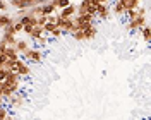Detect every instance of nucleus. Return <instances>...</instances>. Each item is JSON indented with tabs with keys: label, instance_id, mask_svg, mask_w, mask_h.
<instances>
[{
	"label": "nucleus",
	"instance_id": "f257e3e1",
	"mask_svg": "<svg viewBox=\"0 0 151 120\" xmlns=\"http://www.w3.org/2000/svg\"><path fill=\"white\" fill-rule=\"evenodd\" d=\"M19 58H21V60H28L31 64H40L41 58H43V52L38 50V48H28Z\"/></svg>",
	"mask_w": 151,
	"mask_h": 120
},
{
	"label": "nucleus",
	"instance_id": "f03ea898",
	"mask_svg": "<svg viewBox=\"0 0 151 120\" xmlns=\"http://www.w3.org/2000/svg\"><path fill=\"white\" fill-rule=\"evenodd\" d=\"M146 24H148V16H139V17L129 21L127 29L129 31H141V28H144Z\"/></svg>",
	"mask_w": 151,
	"mask_h": 120
},
{
	"label": "nucleus",
	"instance_id": "7ed1b4c3",
	"mask_svg": "<svg viewBox=\"0 0 151 120\" xmlns=\"http://www.w3.org/2000/svg\"><path fill=\"white\" fill-rule=\"evenodd\" d=\"M14 72L16 74H19L21 77H26V75H29L31 74V67H29L24 60H16V64H14Z\"/></svg>",
	"mask_w": 151,
	"mask_h": 120
},
{
	"label": "nucleus",
	"instance_id": "20e7f679",
	"mask_svg": "<svg viewBox=\"0 0 151 120\" xmlns=\"http://www.w3.org/2000/svg\"><path fill=\"white\" fill-rule=\"evenodd\" d=\"M110 12H112V10L108 9V5H106V4H100V5H96V16H94V17L108 19V17H110Z\"/></svg>",
	"mask_w": 151,
	"mask_h": 120
},
{
	"label": "nucleus",
	"instance_id": "39448f33",
	"mask_svg": "<svg viewBox=\"0 0 151 120\" xmlns=\"http://www.w3.org/2000/svg\"><path fill=\"white\" fill-rule=\"evenodd\" d=\"M76 9H77V7L70 4V5H67V7H64V9L60 10L58 16H60L62 19H70V17H74L76 16Z\"/></svg>",
	"mask_w": 151,
	"mask_h": 120
},
{
	"label": "nucleus",
	"instance_id": "423d86ee",
	"mask_svg": "<svg viewBox=\"0 0 151 120\" xmlns=\"http://www.w3.org/2000/svg\"><path fill=\"white\" fill-rule=\"evenodd\" d=\"M117 2H120L122 4L124 10L127 12V10H134L139 7V4H141V0H117Z\"/></svg>",
	"mask_w": 151,
	"mask_h": 120
},
{
	"label": "nucleus",
	"instance_id": "0eeeda50",
	"mask_svg": "<svg viewBox=\"0 0 151 120\" xmlns=\"http://www.w3.org/2000/svg\"><path fill=\"white\" fill-rule=\"evenodd\" d=\"M19 22L22 24V28L24 26H36V17L35 16H31V14H26V16H22V17L19 19Z\"/></svg>",
	"mask_w": 151,
	"mask_h": 120
},
{
	"label": "nucleus",
	"instance_id": "6e6552de",
	"mask_svg": "<svg viewBox=\"0 0 151 120\" xmlns=\"http://www.w3.org/2000/svg\"><path fill=\"white\" fill-rule=\"evenodd\" d=\"M5 101H9L12 106H21L22 103H24V96L21 94V93H16V94H12L9 100H5Z\"/></svg>",
	"mask_w": 151,
	"mask_h": 120
},
{
	"label": "nucleus",
	"instance_id": "1a4fd4ad",
	"mask_svg": "<svg viewBox=\"0 0 151 120\" xmlns=\"http://www.w3.org/2000/svg\"><path fill=\"white\" fill-rule=\"evenodd\" d=\"M2 41H4L7 46H14L16 43H17V38H16V34H12V33H4Z\"/></svg>",
	"mask_w": 151,
	"mask_h": 120
},
{
	"label": "nucleus",
	"instance_id": "9d476101",
	"mask_svg": "<svg viewBox=\"0 0 151 120\" xmlns=\"http://www.w3.org/2000/svg\"><path fill=\"white\" fill-rule=\"evenodd\" d=\"M83 33H84V40H93V38L98 34V28H96L94 24H91V26H89V28H86Z\"/></svg>",
	"mask_w": 151,
	"mask_h": 120
},
{
	"label": "nucleus",
	"instance_id": "9b49d317",
	"mask_svg": "<svg viewBox=\"0 0 151 120\" xmlns=\"http://www.w3.org/2000/svg\"><path fill=\"white\" fill-rule=\"evenodd\" d=\"M43 34H45V33H43V28H41V26H35V28L31 29V33H29L28 36H29V38H33L35 41H38V40L43 36Z\"/></svg>",
	"mask_w": 151,
	"mask_h": 120
},
{
	"label": "nucleus",
	"instance_id": "f8f14e48",
	"mask_svg": "<svg viewBox=\"0 0 151 120\" xmlns=\"http://www.w3.org/2000/svg\"><path fill=\"white\" fill-rule=\"evenodd\" d=\"M53 12H57V9H55V5H53L52 2L41 5V16H52Z\"/></svg>",
	"mask_w": 151,
	"mask_h": 120
},
{
	"label": "nucleus",
	"instance_id": "ddd939ff",
	"mask_svg": "<svg viewBox=\"0 0 151 120\" xmlns=\"http://www.w3.org/2000/svg\"><path fill=\"white\" fill-rule=\"evenodd\" d=\"M14 48H16L17 53H24V52L29 48V43L26 41V40H17V43L14 45Z\"/></svg>",
	"mask_w": 151,
	"mask_h": 120
},
{
	"label": "nucleus",
	"instance_id": "4468645a",
	"mask_svg": "<svg viewBox=\"0 0 151 120\" xmlns=\"http://www.w3.org/2000/svg\"><path fill=\"white\" fill-rule=\"evenodd\" d=\"M4 53H5V57H7L9 60H19V53L16 52V48H14V46H7Z\"/></svg>",
	"mask_w": 151,
	"mask_h": 120
},
{
	"label": "nucleus",
	"instance_id": "2eb2a0df",
	"mask_svg": "<svg viewBox=\"0 0 151 120\" xmlns=\"http://www.w3.org/2000/svg\"><path fill=\"white\" fill-rule=\"evenodd\" d=\"M14 21H12V17H9L7 14H2L0 12V29H4L5 26H9V24H12Z\"/></svg>",
	"mask_w": 151,
	"mask_h": 120
},
{
	"label": "nucleus",
	"instance_id": "dca6fc26",
	"mask_svg": "<svg viewBox=\"0 0 151 120\" xmlns=\"http://www.w3.org/2000/svg\"><path fill=\"white\" fill-rule=\"evenodd\" d=\"M52 4L55 5V9H57V10H62L64 7L70 5V0H52Z\"/></svg>",
	"mask_w": 151,
	"mask_h": 120
},
{
	"label": "nucleus",
	"instance_id": "f3484780",
	"mask_svg": "<svg viewBox=\"0 0 151 120\" xmlns=\"http://www.w3.org/2000/svg\"><path fill=\"white\" fill-rule=\"evenodd\" d=\"M10 4L16 7V9H28V4H26V0H10Z\"/></svg>",
	"mask_w": 151,
	"mask_h": 120
},
{
	"label": "nucleus",
	"instance_id": "a211bd4d",
	"mask_svg": "<svg viewBox=\"0 0 151 120\" xmlns=\"http://www.w3.org/2000/svg\"><path fill=\"white\" fill-rule=\"evenodd\" d=\"M113 14H115V16H122V14H125V10H124L120 2H115V5H113Z\"/></svg>",
	"mask_w": 151,
	"mask_h": 120
},
{
	"label": "nucleus",
	"instance_id": "6ab92c4d",
	"mask_svg": "<svg viewBox=\"0 0 151 120\" xmlns=\"http://www.w3.org/2000/svg\"><path fill=\"white\" fill-rule=\"evenodd\" d=\"M141 34H142V38H144L146 41H150V38H151V34H150V24H146L144 28H141Z\"/></svg>",
	"mask_w": 151,
	"mask_h": 120
},
{
	"label": "nucleus",
	"instance_id": "aec40b11",
	"mask_svg": "<svg viewBox=\"0 0 151 120\" xmlns=\"http://www.w3.org/2000/svg\"><path fill=\"white\" fill-rule=\"evenodd\" d=\"M70 36L77 41H84V33L83 31H74V33H70Z\"/></svg>",
	"mask_w": 151,
	"mask_h": 120
},
{
	"label": "nucleus",
	"instance_id": "412c9836",
	"mask_svg": "<svg viewBox=\"0 0 151 120\" xmlns=\"http://www.w3.org/2000/svg\"><path fill=\"white\" fill-rule=\"evenodd\" d=\"M55 28H57V26L53 24V22H47V24L43 26V33H48V34H50V33H52Z\"/></svg>",
	"mask_w": 151,
	"mask_h": 120
},
{
	"label": "nucleus",
	"instance_id": "4be33fe9",
	"mask_svg": "<svg viewBox=\"0 0 151 120\" xmlns=\"http://www.w3.org/2000/svg\"><path fill=\"white\" fill-rule=\"evenodd\" d=\"M7 115H9V111H7V108L0 105V120H4L5 117H7Z\"/></svg>",
	"mask_w": 151,
	"mask_h": 120
},
{
	"label": "nucleus",
	"instance_id": "5701e85b",
	"mask_svg": "<svg viewBox=\"0 0 151 120\" xmlns=\"http://www.w3.org/2000/svg\"><path fill=\"white\" fill-rule=\"evenodd\" d=\"M9 9V5H7V0H0V10H2V14H5V10Z\"/></svg>",
	"mask_w": 151,
	"mask_h": 120
},
{
	"label": "nucleus",
	"instance_id": "b1692460",
	"mask_svg": "<svg viewBox=\"0 0 151 120\" xmlns=\"http://www.w3.org/2000/svg\"><path fill=\"white\" fill-rule=\"evenodd\" d=\"M12 26H14V33H16V34H17L19 31H22V24H21V22H12Z\"/></svg>",
	"mask_w": 151,
	"mask_h": 120
},
{
	"label": "nucleus",
	"instance_id": "393cba45",
	"mask_svg": "<svg viewBox=\"0 0 151 120\" xmlns=\"http://www.w3.org/2000/svg\"><path fill=\"white\" fill-rule=\"evenodd\" d=\"M50 36H52V38H60V36H62V31H60L58 28H55L52 33H50Z\"/></svg>",
	"mask_w": 151,
	"mask_h": 120
},
{
	"label": "nucleus",
	"instance_id": "a878e982",
	"mask_svg": "<svg viewBox=\"0 0 151 120\" xmlns=\"http://www.w3.org/2000/svg\"><path fill=\"white\" fill-rule=\"evenodd\" d=\"M4 33H12V34H16V33H14V26H12V24L5 26V28H4Z\"/></svg>",
	"mask_w": 151,
	"mask_h": 120
},
{
	"label": "nucleus",
	"instance_id": "bb28decb",
	"mask_svg": "<svg viewBox=\"0 0 151 120\" xmlns=\"http://www.w3.org/2000/svg\"><path fill=\"white\" fill-rule=\"evenodd\" d=\"M47 43H48V40H47V38H43V36L38 40V45H41V46H45Z\"/></svg>",
	"mask_w": 151,
	"mask_h": 120
},
{
	"label": "nucleus",
	"instance_id": "cd10ccee",
	"mask_svg": "<svg viewBox=\"0 0 151 120\" xmlns=\"http://www.w3.org/2000/svg\"><path fill=\"white\" fill-rule=\"evenodd\" d=\"M26 4H28V9H31V7L36 5V0H26Z\"/></svg>",
	"mask_w": 151,
	"mask_h": 120
},
{
	"label": "nucleus",
	"instance_id": "c85d7f7f",
	"mask_svg": "<svg viewBox=\"0 0 151 120\" xmlns=\"http://www.w3.org/2000/svg\"><path fill=\"white\" fill-rule=\"evenodd\" d=\"M5 48H7V45H5L4 41H0V53H4V52H5Z\"/></svg>",
	"mask_w": 151,
	"mask_h": 120
},
{
	"label": "nucleus",
	"instance_id": "c756f323",
	"mask_svg": "<svg viewBox=\"0 0 151 120\" xmlns=\"http://www.w3.org/2000/svg\"><path fill=\"white\" fill-rule=\"evenodd\" d=\"M89 4H91V7H96V5H100V2H98V0H89Z\"/></svg>",
	"mask_w": 151,
	"mask_h": 120
},
{
	"label": "nucleus",
	"instance_id": "7c9ffc66",
	"mask_svg": "<svg viewBox=\"0 0 151 120\" xmlns=\"http://www.w3.org/2000/svg\"><path fill=\"white\" fill-rule=\"evenodd\" d=\"M98 2H100V4H106V2H108V0H98Z\"/></svg>",
	"mask_w": 151,
	"mask_h": 120
}]
</instances>
